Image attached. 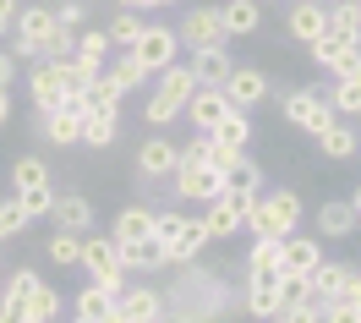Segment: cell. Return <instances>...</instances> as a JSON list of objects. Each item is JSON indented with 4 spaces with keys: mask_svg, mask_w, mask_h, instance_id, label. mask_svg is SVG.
<instances>
[{
    "mask_svg": "<svg viewBox=\"0 0 361 323\" xmlns=\"http://www.w3.org/2000/svg\"><path fill=\"white\" fill-rule=\"evenodd\" d=\"M154 77H159V88H154V99L142 104V116H148V126H170V121L186 110V99L197 93V77H192V66H186V61L154 71Z\"/></svg>",
    "mask_w": 361,
    "mask_h": 323,
    "instance_id": "cell-1",
    "label": "cell"
},
{
    "mask_svg": "<svg viewBox=\"0 0 361 323\" xmlns=\"http://www.w3.org/2000/svg\"><path fill=\"white\" fill-rule=\"evenodd\" d=\"M279 104H285V121H290V126H301V132H329V126H334V104H329V93H323V83H317V88H290L285 93V99H279Z\"/></svg>",
    "mask_w": 361,
    "mask_h": 323,
    "instance_id": "cell-2",
    "label": "cell"
},
{
    "mask_svg": "<svg viewBox=\"0 0 361 323\" xmlns=\"http://www.w3.org/2000/svg\"><path fill=\"white\" fill-rule=\"evenodd\" d=\"M55 6H17V17H11V33H17V61L27 55H44V44L55 39Z\"/></svg>",
    "mask_w": 361,
    "mask_h": 323,
    "instance_id": "cell-3",
    "label": "cell"
},
{
    "mask_svg": "<svg viewBox=\"0 0 361 323\" xmlns=\"http://www.w3.org/2000/svg\"><path fill=\"white\" fill-rule=\"evenodd\" d=\"M82 269L93 274V285H104V291H126V269H121V252H115V241L110 236H82Z\"/></svg>",
    "mask_w": 361,
    "mask_h": 323,
    "instance_id": "cell-4",
    "label": "cell"
},
{
    "mask_svg": "<svg viewBox=\"0 0 361 323\" xmlns=\"http://www.w3.org/2000/svg\"><path fill=\"white\" fill-rule=\"evenodd\" d=\"M132 55H137V61H142L148 71L176 66V61H180V39H176V28H164V23H142V33L132 39Z\"/></svg>",
    "mask_w": 361,
    "mask_h": 323,
    "instance_id": "cell-5",
    "label": "cell"
},
{
    "mask_svg": "<svg viewBox=\"0 0 361 323\" xmlns=\"http://www.w3.org/2000/svg\"><path fill=\"white\" fill-rule=\"evenodd\" d=\"M176 39L186 49H225L230 39H225V28H219V6H192V11L180 17Z\"/></svg>",
    "mask_w": 361,
    "mask_h": 323,
    "instance_id": "cell-6",
    "label": "cell"
},
{
    "mask_svg": "<svg viewBox=\"0 0 361 323\" xmlns=\"http://www.w3.org/2000/svg\"><path fill=\"white\" fill-rule=\"evenodd\" d=\"M170 181H176V197H186V203H214L225 192V176L214 164H176Z\"/></svg>",
    "mask_w": 361,
    "mask_h": 323,
    "instance_id": "cell-7",
    "label": "cell"
},
{
    "mask_svg": "<svg viewBox=\"0 0 361 323\" xmlns=\"http://www.w3.org/2000/svg\"><path fill=\"white\" fill-rule=\"evenodd\" d=\"M312 61L329 77H350V71H361V44L356 39H339V33H323V39H312Z\"/></svg>",
    "mask_w": 361,
    "mask_h": 323,
    "instance_id": "cell-8",
    "label": "cell"
},
{
    "mask_svg": "<svg viewBox=\"0 0 361 323\" xmlns=\"http://www.w3.org/2000/svg\"><path fill=\"white\" fill-rule=\"evenodd\" d=\"M27 99H33L39 116H49V110L66 104V83H61V66H55V61H39V66L27 71Z\"/></svg>",
    "mask_w": 361,
    "mask_h": 323,
    "instance_id": "cell-9",
    "label": "cell"
},
{
    "mask_svg": "<svg viewBox=\"0 0 361 323\" xmlns=\"http://www.w3.org/2000/svg\"><path fill=\"white\" fill-rule=\"evenodd\" d=\"M115 318H126V323H164V296L148 291V285H126V291L115 296Z\"/></svg>",
    "mask_w": 361,
    "mask_h": 323,
    "instance_id": "cell-10",
    "label": "cell"
},
{
    "mask_svg": "<svg viewBox=\"0 0 361 323\" xmlns=\"http://www.w3.org/2000/svg\"><path fill=\"white\" fill-rule=\"evenodd\" d=\"M225 99L235 104V110H252V104L269 99V77H263L257 66H241V61H235L230 77H225Z\"/></svg>",
    "mask_w": 361,
    "mask_h": 323,
    "instance_id": "cell-11",
    "label": "cell"
},
{
    "mask_svg": "<svg viewBox=\"0 0 361 323\" xmlns=\"http://www.w3.org/2000/svg\"><path fill=\"white\" fill-rule=\"evenodd\" d=\"M230 110H235V104L225 99V88H197L192 99H186V110H180V116L192 121L197 132H214V126H219V121H225Z\"/></svg>",
    "mask_w": 361,
    "mask_h": 323,
    "instance_id": "cell-12",
    "label": "cell"
},
{
    "mask_svg": "<svg viewBox=\"0 0 361 323\" xmlns=\"http://www.w3.org/2000/svg\"><path fill=\"white\" fill-rule=\"evenodd\" d=\"M241 301H247V312H252L257 323H269L274 312L285 307V285H279V274H252V279H247V296H241Z\"/></svg>",
    "mask_w": 361,
    "mask_h": 323,
    "instance_id": "cell-13",
    "label": "cell"
},
{
    "mask_svg": "<svg viewBox=\"0 0 361 323\" xmlns=\"http://www.w3.org/2000/svg\"><path fill=\"white\" fill-rule=\"evenodd\" d=\"M285 33H290L295 44H312L329 33V6H317V0H295L290 17H285Z\"/></svg>",
    "mask_w": 361,
    "mask_h": 323,
    "instance_id": "cell-14",
    "label": "cell"
},
{
    "mask_svg": "<svg viewBox=\"0 0 361 323\" xmlns=\"http://www.w3.org/2000/svg\"><path fill=\"white\" fill-rule=\"evenodd\" d=\"M55 231H71V236H88L93 231V203L82 192H55V208H49Z\"/></svg>",
    "mask_w": 361,
    "mask_h": 323,
    "instance_id": "cell-15",
    "label": "cell"
},
{
    "mask_svg": "<svg viewBox=\"0 0 361 323\" xmlns=\"http://www.w3.org/2000/svg\"><path fill=\"white\" fill-rule=\"evenodd\" d=\"M317 263H323V247H317V236H285L279 241V274H312Z\"/></svg>",
    "mask_w": 361,
    "mask_h": 323,
    "instance_id": "cell-16",
    "label": "cell"
},
{
    "mask_svg": "<svg viewBox=\"0 0 361 323\" xmlns=\"http://www.w3.org/2000/svg\"><path fill=\"white\" fill-rule=\"evenodd\" d=\"M115 252H121V269H137V274H154V269H164V241H159V236L115 241Z\"/></svg>",
    "mask_w": 361,
    "mask_h": 323,
    "instance_id": "cell-17",
    "label": "cell"
},
{
    "mask_svg": "<svg viewBox=\"0 0 361 323\" xmlns=\"http://www.w3.org/2000/svg\"><path fill=\"white\" fill-rule=\"evenodd\" d=\"M39 121H44V138L55 148H77L82 142V104H61V110H49Z\"/></svg>",
    "mask_w": 361,
    "mask_h": 323,
    "instance_id": "cell-18",
    "label": "cell"
},
{
    "mask_svg": "<svg viewBox=\"0 0 361 323\" xmlns=\"http://www.w3.org/2000/svg\"><path fill=\"white\" fill-rule=\"evenodd\" d=\"M176 154H180V142H170V138H148L142 148H137V170H142L148 181H164V176L176 170Z\"/></svg>",
    "mask_w": 361,
    "mask_h": 323,
    "instance_id": "cell-19",
    "label": "cell"
},
{
    "mask_svg": "<svg viewBox=\"0 0 361 323\" xmlns=\"http://www.w3.org/2000/svg\"><path fill=\"white\" fill-rule=\"evenodd\" d=\"M219 28H225V39H247L263 28V6L257 0H225L219 6Z\"/></svg>",
    "mask_w": 361,
    "mask_h": 323,
    "instance_id": "cell-20",
    "label": "cell"
},
{
    "mask_svg": "<svg viewBox=\"0 0 361 323\" xmlns=\"http://www.w3.org/2000/svg\"><path fill=\"white\" fill-rule=\"evenodd\" d=\"M192 77H197V88H225V77H230V49H192Z\"/></svg>",
    "mask_w": 361,
    "mask_h": 323,
    "instance_id": "cell-21",
    "label": "cell"
},
{
    "mask_svg": "<svg viewBox=\"0 0 361 323\" xmlns=\"http://www.w3.org/2000/svg\"><path fill=\"white\" fill-rule=\"evenodd\" d=\"M203 247H208L203 219H186V225H180V231L170 236V241H164V263H180V269H186V263H192V257L203 252Z\"/></svg>",
    "mask_w": 361,
    "mask_h": 323,
    "instance_id": "cell-22",
    "label": "cell"
},
{
    "mask_svg": "<svg viewBox=\"0 0 361 323\" xmlns=\"http://www.w3.org/2000/svg\"><path fill=\"white\" fill-rule=\"evenodd\" d=\"M115 132H121V110H104V104L82 110V148H110Z\"/></svg>",
    "mask_w": 361,
    "mask_h": 323,
    "instance_id": "cell-23",
    "label": "cell"
},
{
    "mask_svg": "<svg viewBox=\"0 0 361 323\" xmlns=\"http://www.w3.org/2000/svg\"><path fill=\"white\" fill-rule=\"evenodd\" d=\"M77 323H110L115 318V291H104V285H88V291H77Z\"/></svg>",
    "mask_w": 361,
    "mask_h": 323,
    "instance_id": "cell-24",
    "label": "cell"
},
{
    "mask_svg": "<svg viewBox=\"0 0 361 323\" xmlns=\"http://www.w3.org/2000/svg\"><path fill=\"white\" fill-rule=\"evenodd\" d=\"M137 236H154V208H142V203L121 208L110 225V241H137Z\"/></svg>",
    "mask_w": 361,
    "mask_h": 323,
    "instance_id": "cell-25",
    "label": "cell"
},
{
    "mask_svg": "<svg viewBox=\"0 0 361 323\" xmlns=\"http://www.w3.org/2000/svg\"><path fill=\"white\" fill-rule=\"evenodd\" d=\"M263 208L274 214V225H279L285 236L301 225V192H295V186H279V192H269V197H263Z\"/></svg>",
    "mask_w": 361,
    "mask_h": 323,
    "instance_id": "cell-26",
    "label": "cell"
},
{
    "mask_svg": "<svg viewBox=\"0 0 361 323\" xmlns=\"http://www.w3.org/2000/svg\"><path fill=\"white\" fill-rule=\"evenodd\" d=\"M356 225H361V219H356V208H350V203H339V197L317 208V236H334V241H345V236L356 231Z\"/></svg>",
    "mask_w": 361,
    "mask_h": 323,
    "instance_id": "cell-27",
    "label": "cell"
},
{
    "mask_svg": "<svg viewBox=\"0 0 361 323\" xmlns=\"http://www.w3.org/2000/svg\"><path fill=\"white\" fill-rule=\"evenodd\" d=\"M323 93H329L334 116H361V71H350V77H334V83H323Z\"/></svg>",
    "mask_w": 361,
    "mask_h": 323,
    "instance_id": "cell-28",
    "label": "cell"
},
{
    "mask_svg": "<svg viewBox=\"0 0 361 323\" xmlns=\"http://www.w3.org/2000/svg\"><path fill=\"white\" fill-rule=\"evenodd\" d=\"M23 307H27V323H55L66 301H61V291H55V285H44V279H39V285L27 291V301H23Z\"/></svg>",
    "mask_w": 361,
    "mask_h": 323,
    "instance_id": "cell-29",
    "label": "cell"
},
{
    "mask_svg": "<svg viewBox=\"0 0 361 323\" xmlns=\"http://www.w3.org/2000/svg\"><path fill=\"white\" fill-rule=\"evenodd\" d=\"M104 77H110V83H115L121 93H132V88H142V83H148L154 71H148V66H142V61L132 55V49H126V55H115L110 66H104Z\"/></svg>",
    "mask_w": 361,
    "mask_h": 323,
    "instance_id": "cell-30",
    "label": "cell"
},
{
    "mask_svg": "<svg viewBox=\"0 0 361 323\" xmlns=\"http://www.w3.org/2000/svg\"><path fill=\"white\" fill-rule=\"evenodd\" d=\"M208 138L219 142V148H235V154H247V142H252V121H247V110H230Z\"/></svg>",
    "mask_w": 361,
    "mask_h": 323,
    "instance_id": "cell-31",
    "label": "cell"
},
{
    "mask_svg": "<svg viewBox=\"0 0 361 323\" xmlns=\"http://www.w3.org/2000/svg\"><path fill=\"white\" fill-rule=\"evenodd\" d=\"M279 241H285V236H252L247 279H252V274H279Z\"/></svg>",
    "mask_w": 361,
    "mask_h": 323,
    "instance_id": "cell-32",
    "label": "cell"
},
{
    "mask_svg": "<svg viewBox=\"0 0 361 323\" xmlns=\"http://www.w3.org/2000/svg\"><path fill=\"white\" fill-rule=\"evenodd\" d=\"M329 33L361 44V0H334V6H329Z\"/></svg>",
    "mask_w": 361,
    "mask_h": 323,
    "instance_id": "cell-33",
    "label": "cell"
},
{
    "mask_svg": "<svg viewBox=\"0 0 361 323\" xmlns=\"http://www.w3.org/2000/svg\"><path fill=\"white\" fill-rule=\"evenodd\" d=\"M11 186H17V192H39V186H49V164L33 159V154H23V159L11 164Z\"/></svg>",
    "mask_w": 361,
    "mask_h": 323,
    "instance_id": "cell-34",
    "label": "cell"
},
{
    "mask_svg": "<svg viewBox=\"0 0 361 323\" xmlns=\"http://www.w3.org/2000/svg\"><path fill=\"white\" fill-rule=\"evenodd\" d=\"M225 192H263V170H257V159H241L225 170Z\"/></svg>",
    "mask_w": 361,
    "mask_h": 323,
    "instance_id": "cell-35",
    "label": "cell"
},
{
    "mask_svg": "<svg viewBox=\"0 0 361 323\" xmlns=\"http://www.w3.org/2000/svg\"><path fill=\"white\" fill-rule=\"evenodd\" d=\"M317 148H323V154H329V159H350V154H356V132H350V126H329V132H317Z\"/></svg>",
    "mask_w": 361,
    "mask_h": 323,
    "instance_id": "cell-36",
    "label": "cell"
},
{
    "mask_svg": "<svg viewBox=\"0 0 361 323\" xmlns=\"http://www.w3.org/2000/svg\"><path fill=\"white\" fill-rule=\"evenodd\" d=\"M49 263H55V269H71V263H82V236L55 231V236H49Z\"/></svg>",
    "mask_w": 361,
    "mask_h": 323,
    "instance_id": "cell-37",
    "label": "cell"
},
{
    "mask_svg": "<svg viewBox=\"0 0 361 323\" xmlns=\"http://www.w3.org/2000/svg\"><path fill=\"white\" fill-rule=\"evenodd\" d=\"M137 33H142V17H137V6H115V17H110V44H126V49H132Z\"/></svg>",
    "mask_w": 361,
    "mask_h": 323,
    "instance_id": "cell-38",
    "label": "cell"
},
{
    "mask_svg": "<svg viewBox=\"0 0 361 323\" xmlns=\"http://www.w3.org/2000/svg\"><path fill=\"white\" fill-rule=\"evenodd\" d=\"M77 61H110V33H77V49H71Z\"/></svg>",
    "mask_w": 361,
    "mask_h": 323,
    "instance_id": "cell-39",
    "label": "cell"
},
{
    "mask_svg": "<svg viewBox=\"0 0 361 323\" xmlns=\"http://www.w3.org/2000/svg\"><path fill=\"white\" fill-rule=\"evenodd\" d=\"M88 0H61V6H55V23L61 28H71V33H82V28H88Z\"/></svg>",
    "mask_w": 361,
    "mask_h": 323,
    "instance_id": "cell-40",
    "label": "cell"
},
{
    "mask_svg": "<svg viewBox=\"0 0 361 323\" xmlns=\"http://www.w3.org/2000/svg\"><path fill=\"white\" fill-rule=\"evenodd\" d=\"M23 231H27L23 203H17V197H6V203H0V241H11V236H23Z\"/></svg>",
    "mask_w": 361,
    "mask_h": 323,
    "instance_id": "cell-41",
    "label": "cell"
},
{
    "mask_svg": "<svg viewBox=\"0 0 361 323\" xmlns=\"http://www.w3.org/2000/svg\"><path fill=\"white\" fill-rule=\"evenodd\" d=\"M17 203H23L27 219H44L49 208H55V192H49V186H39V192H17Z\"/></svg>",
    "mask_w": 361,
    "mask_h": 323,
    "instance_id": "cell-42",
    "label": "cell"
},
{
    "mask_svg": "<svg viewBox=\"0 0 361 323\" xmlns=\"http://www.w3.org/2000/svg\"><path fill=\"white\" fill-rule=\"evenodd\" d=\"M39 285V274L33 269H11V279H6V291H0V301H27V291Z\"/></svg>",
    "mask_w": 361,
    "mask_h": 323,
    "instance_id": "cell-43",
    "label": "cell"
},
{
    "mask_svg": "<svg viewBox=\"0 0 361 323\" xmlns=\"http://www.w3.org/2000/svg\"><path fill=\"white\" fill-rule=\"evenodd\" d=\"M317 323H361V312L350 307V301H323V312H317Z\"/></svg>",
    "mask_w": 361,
    "mask_h": 323,
    "instance_id": "cell-44",
    "label": "cell"
},
{
    "mask_svg": "<svg viewBox=\"0 0 361 323\" xmlns=\"http://www.w3.org/2000/svg\"><path fill=\"white\" fill-rule=\"evenodd\" d=\"M269 323H317V307H295V301H285Z\"/></svg>",
    "mask_w": 361,
    "mask_h": 323,
    "instance_id": "cell-45",
    "label": "cell"
},
{
    "mask_svg": "<svg viewBox=\"0 0 361 323\" xmlns=\"http://www.w3.org/2000/svg\"><path fill=\"white\" fill-rule=\"evenodd\" d=\"M235 159H241V154H235V148H219V142L208 138V164H214V170H219V176H225V170H230V164H235Z\"/></svg>",
    "mask_w": 361,
    "mask_h": 323,
    "instance_id": "cell-46",
    "label": "cell"
},
{
    "mask_svg": "<svg viewBox=\"0 0 361 323\" xmlns=\"http://www.w3.org/2000/svg\"><path fill=\"white\" fill-rule=\"evenodd\" d=\"M0 323H27V307L23 301H0Z\"/></svg>",
    "mask_w": 361,
    "mask_h": 323,
    "instance_id": "cell-47",
    "label": "cell"
},
{
    "mask_svg": "<svg viewBox=\"0 0 361 323\" xmlns=\"http://www.w3.org/2000/svg\"><path fill=\"white\" fill-rule=\"evenodd\" d=\"M17 6H23V0H0V39L11 33V17H17Z\"/></svg>",
    "mask_w": 361,
    "mask_h": 323,
    "instance_id": "cell-48",
    "label": "cell"
},
{
    "mask_svg": "<svg viewBox=\"0 0 361 323\" xmlns=\"http://www.w3.org/2000/svg\"><path fill=\"white\" fill-rule=\"evenodd\" d=\"M11 77H17V55L0 49V88H11Z\"/></svg>",
    "mask_w": 361,
    "mask_h": 323,
    "instance_id": "cell-49",
    "label": "cell"
},
{
    "mask_svg": "<svg viewBox=\"0 0 361 323\" xmlns=\"http://www.w3.org/2000/svg\"><path fill=\"white\" fill-rule=\"evenodd\" d=\"M6 121H11V93L0 88V126H6Z\"/></svg>",
    "mask_w": 361,
    "mask_h": 323,
    "instance_id": "cell-50",
    "label": "cell"
},
{
    "mask_svg": "<svg viewBox=\"0 0 361 323\" xmlns=\"http://www.w3.org/2000/svg\"><path fill=\"white\" fill-rule=\"evenodd\" d=\"M350 208H356V219H361V186H356V197H350Z\"/></svg>",
    "mask_w": 361,
    "mask_h": 323,
    "instance_id": "cell-51",
    "label": "cell"
},
{
    "mask_svg": "<svg viewBox=\"0 0 361 323\" xmlns=\"http://www.w3.org/2000/svg\"><path fill=\"white\" fill-rule=\"evenodd\" d=\"M115 6H142V0H115Z\"/></svg>",
    "mask_w": 361,
    "mask_h": 323,
    "instance_id": "cell-52",
    "label": "cell"
},
{
    "mask_svg": "<svg viewBox=\"0 0 361 323\" xmlns=\"http://www.w3.org/2000/svg\"><path fill=\"white\" fill-rule=\"evenodd\" d=\"M142 6H170V0H142Z\"/></svg>",
    "mask_w": 361,
    "mask_h": 323,
    "instance_id": "cell-53",
    "label": "cell"
},
{
    "mask_svg": "<svg viewBox=\"0 0 361 323\" xmlns=\"http://www.w3.org/2000/svg\"><path fill=\"white\" fill-rule=\"evenodd\" d=\"M110 323H126V318H110Z\"/></svg>",
    "mask_w": 361,
    "mask_h": 323,
    "instance_id": "cell-54",
    "label": "cell"
},
{
    "mask_svg": "<svg viewBox=\"0 0 361 323\" xmlns=\"http://www.w3.org/2000/svg\"><path fill=\"white\" fill-rule=\"evenodd\" d=\"M71 323H77V318H71Z\"/></svg>",
    "mask_w": 361,
    "mask_h": 323,
    "instance_id": "cell-55",
    "label": "cell"
}]
</instances>
